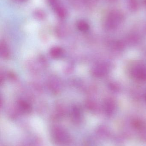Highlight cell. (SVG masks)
Here are the masks:
<instances>
[{
	"instance_id": "6da1fadb",
	"label": "cell",
	"mask_w": 146,
	"mask_h": 146,
	"mask_svg": "<svg viewBox=\"0 0 146 146\" xmlns=\"http://www.w3.org/2000/svg\"><path fill=\"white\" fill-rule=\"evenodd\" d=\"M133 76L136 79L146 80V67L143 66H136L132 70Z\"/></svg>"
},
{
	"instance_id": "7a4b0ae2",
	"label": "cell",
	"mask_w": 146,
	"mask_h": 146,
	"mask_svg": "<svg viewBox=\"0 0 146 146\" xmlns=\"http://www.w3.org/2000/svg\"><path fill=\"white\" fill-rule=\"evenodd\" d=\"M120 16L117 14H111L108 21V25L110 27H115L120 21Z\"/></svg>"
},
{
	"instance_id": "3957f363",
	"label": "cell",
	"mask_w": 146,
	"mask_h": 146,
	"mask_svg": "<svg viewBox=\"0 0 146 146\" xmlns=\"http://www.w3.org/2000/svg\"><path fill=\"white\" fill-rule=\"evenodd\" d=\"M55 12L56 13L58 17L61 19H64L67 15V12L64 7H61V5L57 7L54 9Z\"/></svg>"
},
{
	"instance_id": "277c9868",
	"label": "cell",
	"mask_w": 146,
	"mask_h": 146,
	"mask_svg": "<svg viewBox=\"0 0 146 146\" xmlns=\"http://www.w3.org/2000/svg\"><path fill=\"white\" fill-rule=\"evenodd\" d=\"M77 26L79 30L82 32H86L89 30V25L84 21H79L77 22Z\"/></svg>"
},
{
	"instance_id": "5b68a950",
	"label": "cell",
	"mask_w": 146,
	"mask_h": 146,
	"mask_svg": "<svg viewBox=\"0 0 146 146\" xmlns=\"http://www.w3.org/2000/svg\"><path fill=\"white\" fill-rule=\"evenodd\" d=\"M62 50L61 49L58 47L52 48L51 50V55L54 58H59L62 55Z\"/></svg>"
},
{
	"instance_id": "8992f818",
	"label": "cell",
	"mask_w": 146,
	"mask_h": 146,
	"mask_svg": "<svg viewBox=\"0 0 146 146\" xmlns=\"http://www.w3.org/2000/svg\"><path fill=\"white\" fill-rule=\"evenodd\" d=\"M1 54H3V56L4 58L7 57L9 55V52L7 47L4 43H3V44H1Z\"/></svg>"
},
{
	"instance_id": "52a82bcc",
	"label": "cell",
	"mask_w": 146,
	"mask_h": 146,
	"mask_svg": "<svg viewBox=\"0 0 146 146\" xmlns=\"http://www.w3.org/2000/svg\"><path fill=\"white\" fill-rule=\"evenodd\" d=\"M34 15L36 18H37V19H43L45 17L44 13L40 10H38L35 11Z\"/></svg>"
},
{
	"instance_id": "ba28073f",
	"label": "cell",
	"mask_w": 146,
	"mask_h": 146,
	"mask_svg": "<svg viewBox=\"0 0 146 146\" xmlns=\"http://www.w3.org/2000/svg\"><path fill=\"white\" fill-rule=\"evenodd\" d=\"M129 4L130 7L133 10H135L138 7L137 0H129Z\"/></svg>"
},
{
	"instance_id": "9c48e42d",
	"label": "cell",
	"mask_w": 146,
	"mask_h": 146,
	"mask_svg": "<svg viewBox=\"0 0 146 146\" xmlns=\"http://www.w3.org/2000/svg\"><path fill=\"white\" fill-rule=\"evenodd\" d=\"M48 2L51 6L54 9L56 7L60 5L58 0H48Z\"/></svg>"
},
{
	"instance_id": "30bf717a",
	"label": "cell",
	"mask_w": 146,
	"mask_h": 146,
	"mask_svg": "<svg viewBox=\"0 0 146 146\" xmlns=\"http://www.w3.org/2000/svg\"><path fill=\"white\" fill-rule=\"evenodd\" d=\"M20 105V107L25 110H30V106L29 105L27 104V103L25 102H21Z\"/></svg>"
},
{
	"instance_id": "8fae6325",
	"label": "cell",
	"mask_w": 146,
	"mask_h": 146,
	"mask_svg": "<svg viewBox=\"0 0 146 146\" xmlns=\"http://www.w3.org/2000/svg\"><path fill=\"white\" fill-rule=\"evenodd\" d=\"M18 1H20L24 2L26 1L27 0H18Z\"/></svg>"
},
{
	"instance_id": "7c38bea8",
	"label": "cell",
	"mask_w": 146,
	"mask_h": 146,
	"mask_svg": "<svg viewBox=\"0 0 146 146\" xmlns=\"http://www.w3.org/2000/svg\"><path fill=\"white\" fill-rule=\"evenodd\" d=\"M145 1H146V0H145Z\"/></svg>"
}]
</instances>
